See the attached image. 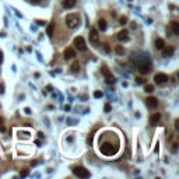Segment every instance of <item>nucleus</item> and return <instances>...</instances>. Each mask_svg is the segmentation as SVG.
<instances>
[{
	"label": "nucleus",
	"mask_w": 179,
	"mask_h": 179,
	"mask_svg": "<svg viewBox=\"0 0 179 179\" xmlns=\"http://www.w3.org/2000/svg\"><path fill=\"white\" fill-rule=\"evenodd\" d=\"M78 24H80V17H78V14H69V16L66 17V25L69 27V28H76V27H78Z\"/></svg>",
	"instance_id": "1"
},
{
	"label": "nucleus",
	"mask_w": 179,
	"mask_h": 179,
	"mask_svg": "<svg viewBox=\"0 0 179 179\" xmlns=\"http://www.w3.org/2000/svg\"><path fill=\"white\" fill-rule=\"evenodd\" d=\"M118 151V146H112L111 143H104L101 146V153L105 155H114Z\"/></svg>",
	"instance_id": "2"
},
{
	"label": "nucleus",
	"mask_w": 179,
	"mask_h": 179,
	"mask_svg": "<svg viewBox=\"0 0 179 179\" xmlns=\"http://www.w3.org/2000/svg\"><path fill=\"white\" fill-rule=\"evenodd\" d=\"M71 171H73V174L76 176H78V178H90V171H87L84 167H73L71 168Z\"/></svg>",
	"instance_id": "3"
},
{
	"label": "nucleus",
	"mask_w": 179,
	"mask_h": 179,
	"mask_svg": "<svg viewBox=\"0 0 179 179\" xmlns=\"http://www.w3.org/2000/svg\"><path fill=\"white\" fill-rule=\"evenodd\" d=\"M74 46L80 50V52H84V50H87V45H86V41H84V38L83 37H77L74 38Z\"/></svg>",
	"instance_id": "4"
},
{
	"label": "nucleus",
	"mask_w": 179,
	"mask_h": 179,
	"mask_svg": "<svg viewBox=\"0 0 179 179\" xmlns=\"http://www.w3.org/2000/svg\"><path fill=\"white\" fill-rule=\"evenodd\" d=\"M101 71H102V74L105 76V81H106V84H112V83L115 81L114 76H112V73H111L109 70H108V67H106V66H104V67H102Z\"/></svg>",
	"instance_id": "5"
},
{
	"label": "nucleus",
	"mask_w": 179,
	"mask_h": 179,
	"mask_svg": "<svg viewBox=\"0 0 179 179\" xmlns=\"http://www.w3.org/2000/svg\"><path fill=\"white\" fill-rule=\"evenodd\" d=\"M168 80H169V77L165 73H157L154 76V83H157V84H165V83H168Z\"/></svg>",
	"instance_id": "6"
},
{
	"label": "nucleus",
	"mask_w": 179,
	"mask_h": 179,
	"mask_svg": "<svg viewBox=\"0 0 179 179\" xmlns=\"http://www.w3.org/2000/svg\"><path fill=\"white\" fill-rule=\"evenodd\" d=\"M98 41H99V34H98V31L95 28H91L90 29V42L91 44H98Z\"/></svg>",
	"instance_id": "7"
},
{
	"label": "nucleus",
	"mask_w": 179,
	"mask_h": 179,
	"mask_svg": "<svg viewBox=\"0 0 179 179\" xmlns=\"http://www.w3.org/2000/svg\"><path fill=\"white\" fill-rule=\"evenodd\" d=\"M146 104H147V106H148V108L154 109V108H157V106H158V99H157V98H154V97H148L146 99Z\"/></svg>",
	"instance_id": "8"
},
{
	"label": "nucleus",
	"mask_w": 179,
	"mask_h": 179,
	"mask_svg": "<svg viewBox=\"0 0 179 179\" xmlns=\"http://www.w3.org/2000/svg\"><path fill=\"white\" fill-rule=\"evenodd\" d=\"M65 59L67 60V59H73L74 56H76V50H74L73 48H66L65 49Z\"/></svg>",
	"instance_id": "9"
},
{
	"label": "nucleus",
	"mask_w": 179,
	"mask_h": 179,
	"mask_svg": "<svg viewBox=\"0 0 179 179\" xmlns=\"http://www.w3.org/2000/svg\"><path fill=\"white\" fill-rule=\"evenodd\" d=\"M118 39L119 41H129V32H127L126 29H122V31H119L118 32Z\"/></svg>",
	"instance_id": "10"
},
{
	"label": "nucleus",
	"mask_w": 179,
	"mask_h": 179,
	"mask_svg": "<svg viewBox=\"0 0 179 179\" xmlns=\"http://www.w3.org/2000/svg\"><path fill=\"white\" fill-rule=\"evenodd\" d=\"M138 71H140V74H148L151 71V67H150V65H140L138 66Z\"/></svg>",
	"instance_id": "11"
},
{
	"label": "nucleus",
	"mask_w": 179,
	"mask_h": 179,
	"mask_svg": "<svg viewBox=\"0 0 179 179\" xmlns=\"http://www.w3.org/2000/svg\"><path fill=\"white\" fill-rule=\"evenodd\" d=\"M159 119H161V115H159V114L151 115V116H150V125H151V126H155V125L159 122Z\"/></svg>",
	"instance_id": "12"
},
{
	"label": "nucleus",
	"mask_w": 179,
	"mask_h": 179,
	"mask_svg": "<svg viewBox=\"0 0 179 179\" xmlns=\"http://www.w3.org/2000/svg\"><path fill=\"white\" fill-rule=\"evenodd\" d=\"M161 50H162V56L164 57H169V56L174 55V48H171V46H169V48H165V46H164Z\"/></svg>",
	"instance_id": "13"
},
{
	"label": "nucleus",
	"mask_w": 179,
	"mask_h": 179,
	"mask_svg": "<svg viewBox=\"0 0 179 179\" xmlns=\"http://www.w3.org/2000/svg\"><path fill=\"white\" fill-rule=\"evenodd\" d=\"M77 3V0H63V7L65 8H73Z\"/></svg>",
	"instance_id": "14"
},
{
	"label": "nucleus",
	"mask_w": 179,
	"mask_h": 179,
	"mask_svg": "<svg viewBox=\"0 0 179 179\" xmlns=\"http://www.w3.org/2000/svg\"><path fill=\"white\" fill-rule=\"evenodd\" d=\"M171 28H172L174 35H179V23H178V21H172V23H171Z\"/></svg>",
	"instance_id": "15"
},
{
	"label": "nucleus",
	"mask_w": 179,
	"mask_h": 179,
	"mask_svg": "<svg viewBox=\"0 0 179 179\" xmlns=\"http://www.w3.org/2000/svg\"><path fill=\"white\" fill-rule=\"evenodd\" d=\"M164 46H165V42H164L162 38H157V39H155V48H157V49H162Z\"/></svg>",
	"instance_id": "16"
},
{
	"label": "nucleus",
	"mask_w": 179,
	"mask_h": 179,
	"mask_svg": "<svg viewBox=\"0 0 179 179\" xmlns=\"http://www.w3.org/2000/svg\"><path fill=\"white\" fill-rule=\"evenodd\" d=\"M98 27H99L101 31H105V29H106V21L104 20V18H101V20L98 21Z\"/></svg>",
	"instance_id": "17"
},
{
	"label": "nucleus",
	"mask_w": 179,
	"mask_h": 179,
	"mask_svg": "<svg viewBox=\"0 0 179 179\" xmlns=\"http://www.w3.org/2000/svg\"><path fill=\"white\" fill-rule=\"evenodd\" d=\"M78 70H80V63H78V62H74L73 65H71V71H73V73H77Z\"/></svg>",
	"instance_id": "18"
},
{
	"label": "nucleus",
	"mask_w": 179,
	"mask_h": 179,
	"mask_svg": "<svg viewBox=\"0 0 179 179\" xmlns=\"http://www.w3.org/2000/svg\"><path fill=\"white\" fill-rule=\"evenodd\" d=\"M144 91H146V93H153V91H154V86L146 84V86H144Z\"/></svg>",
	"instance_id": "19"
},
{
	"label": "nucleus",
	"mask_w": 179,
	"mask_h": 179,
	"mask_svg": "<svg viewBox=\"0 0 179 179\" xmlns=\"http://www.w3.org/2000/svg\"><path fill=\"white\" fill-rule=\"evenodd\" d=\"M115 52L118 53V55H123V53H125V49H123L120 45H118V46L115 48Z\"/></svg>",
	"instance_id": "20"
},
{
	"label": "nucleus",
	"mask_w": 179,
	"mask_h": 179,
	"mask_svg": "<svg viewBox=\"0 0 179 179\" xmlns=\"http://www.w3.org/2000/svg\"><path fill=\"white\" fill-rule=\"evenodd\" d=\"M53 29H55V24H49V27H48V35L49 37H52L53 35Z\"/></svg>",
	"instance_id": "21"
},
{
	"label": "nucleus",
	"mask_w": 179,
	"mask_h": 179,
	"mask_svg": "<svg viewBox=\"0 0 179 179\" xmlns=\"http://www.w3.org/2000/svg\"><path fill=\"white\" fill-rule=\"evenodd\" d=\"M119 24H122V25L127 24V17H126V16H122V17H120V18H119Z\"/></svg>",
	"instance_id": "22"
},
{
	"label": "nucleus",
	"mask_w": 179,
	"mask_h": 179,
	"mask_svg": "<svg viewBox=\"0 0 179 179\" xmlns=\"http://www.w3.org/2000/svg\"><path fill=\"white\" fill-rule=\"evenodd\" d=\"M27 175H28V169H24V171L20 172V176H21V178H25Z\"/></svg>",
	"instance_id": "23"
},
{
	"label": "nucleus",
	"mask_w": 179,
	"mask_h": 179,
	"mask_svg": "<svg viewBox=\"0 0 179 179\" xmlns=\"http://www.w3.org/2000/svg\"><path fill=\"white\" fill-rule=\"evenodd\" d=\"M136 81H137V84H144V83H146V80H144L143 77H137V80H136Z\"/></svg>",
	"instance_id": "24"
},
{
	"label": "nucleus",
	"mask_w": 179,
	"mask_h": 179,
	"mask_svg": "<svg viewBox=\"0 0 179 179\" xmlns=\"http://www.w3.org/2000/svg\"><path fill=\"white\" fill-rule=\"evenodd\" d=\"M94 97H95V98H101L102 93H101V91H95V93H94Z\"/></svg>",
	"instance_id": "25"
},
{
	"label": "nucleus",
	"mask_w": 179,
	"mask_h": 179,
	"mask_svg": "<svg viewBox=\"0 0 179 179\" xmlns=\"http://www.w3.org/2000/svg\"><path fill=\"white\" fill-rule=\"evenodd\" d=\"M104 109H105V112H109V111H111V105H109V104H106Z\"/></svg>",
	"instance_id": "26"
},
{
	"label": "nucleus",
	"mask_w": 179,
	"mask_h": 179,
	"mask_svg": "<svg viewBox=\"0 0 179 179\" xmlns=\"http://www.w3.org/2000/svg\"><path fill=\"white\" fill-rule=\"evenodd\" d=\"M104 50H105V52H109V46H108V44H104Z\"/></svg>",
	"instance_id": "27"
},
{
	"label": "nucleus",
	"mask_w": 179,
	"mask_h": 179,
	"mask_svg": "<svg viewBox=\"0 0 179 179\" xmlns=\"http://www.w3.org/2000/svg\"><path fill=\"white\" fill-rule=\"evenodd\" d=\"M175 130H179V120L178 119L175 120Z\"/></svg>",
	"instance_id": "28"
},
{
	"label": "nucleus",
	"mask_w": 179,
	"mask_h": 179,
	"mask_svg": "<svg viewBox=\"0 0 179 179\" xmlns=\"http://www.w3.org/2000/svg\"><path fill=\"white\" fill-rule=\"evenodd\" d=\"M29 2H31V3H35V4H39V3H41V0H29Z\"/></svg>",
	"instance_id": "29"
},
{
	"label": "nucleus",
	"mask_w": 179,
	"mask_h": 179,
	"mask_svg": "<svg viewBox=\"0 0 179 179\" xmlns=\"http://www.w3.org/2000/svg\"><path fill=\"white\" fill-rule=\"evenodd\" d=\"M25 114L29 115V114H31V109H29V108H25Z\"/></svg>",
	"instance_id": "30"
},
{
	"label": "nucleus",
	"mask_w": 179,
	"mask_h": 179,
	"mask_svg": "<svg viewBox=\"0 0 179 179\" xmlns=\"http://www.w3.org/2000/svg\"><path fill=\"white\" fill-rule=\"evenodd\" d=\"M2 62H3V53L0 52V63H2Z\"/></svg>",
	"instance_id": "31"
},
{
	"label": "nucleus",
	"mask_w": 179,
	"mask_h": 179,
	"mask_svg": "<svg viewBox=\"0 0 179 179\" xmlns=\"http://www.w3.org/2000/svg\"><path fill=\"white\" fill-rule=\"evenodd\" d=\"M2 123H3V119H2V118H0V125H2Z\"/></svg>",
	"instance_id": "32"
}]
</instances>
